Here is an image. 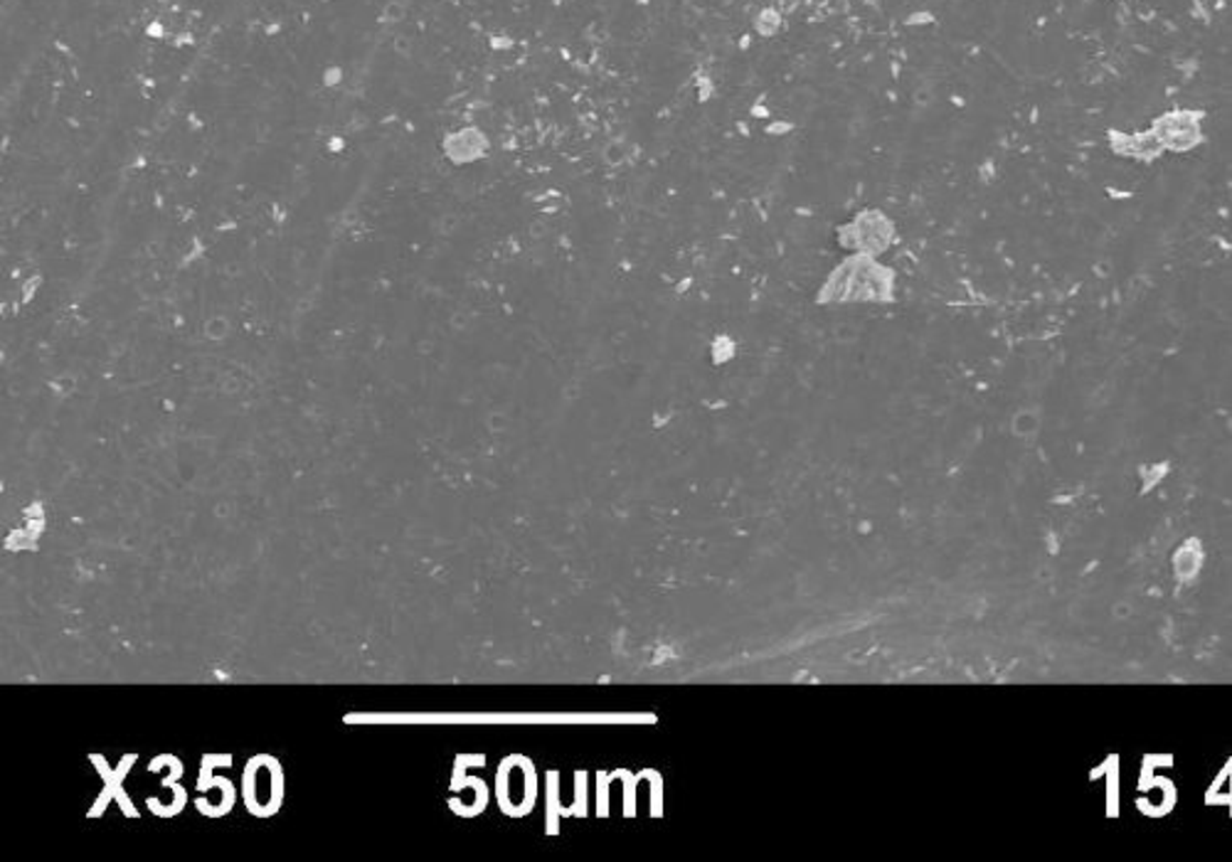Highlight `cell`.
I'll return each instance as SVG.
<instances>
[{"label": "cell", "mask_w": 1232, "mask_h": 862, "mask_svg": "<svg viewBox=\"0 0 1232 862\" xmlns=\"http://www.w3.org/2000/svg\"><path fill=\"white\" fill-rule=\"evenodd\" d=\"M844 235L850 237L844 239V245L848 249H856L858 255H876V251H882L888 247V241L892 237V225L880 213H863L856 223L844 229Z\"/></svg>", "instance_id": "6da1fadb"}]
</instances>
